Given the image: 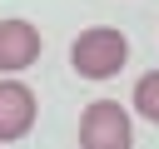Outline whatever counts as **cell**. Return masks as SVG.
<instances>
[{
	"mask_svg": "<svg viewBox=\"0 0 159 149\" xmlns=\"http://www.w3.org/2000/svg\"><path fill=\"white\" fill-rule=\"evenodd\" d=\"M70 65L80 79H114L124 65H129V35L119 25H89L70 40Z\"/></svg>",
	"mask_w": 159,
	"mask_h": 149,
	"instance_id": "6da1fadb",
	"label": "cell"
},
{
	"mask_svg": "<svg viewBox=\"0 0 159 149\" xmlns=\"http://www.w3.org/2000/svg\"><path fill=\"white\" fill-rule=\"evenodd\" d=\"M80 149H134V119L119 99H89L80 109Z\"/></svg>",
	"mask_w": 159,
	"mask_h": 149,
	"instance_id": "7a4b0ae2",
	"label": "cell"
},
{
	"mask_svg": "<svg viewBox=\"0 0 159 149\" xmlns=\"http://www.w3.org/2000/svg\"><path fill=\"white\" fill-rule=\"evenodd\" d=\"M35 114H40L35 89H30L25 79H0V144L25 139V134L35 129Z\"/></svg>",
	"mask_w": 159,
	"mask_h": 149,
	"instance_id": "3957f363",
	"label": "cell"
},
{
	"mask_svg": "<svg viewBox=\"0 0 159 149\" xmlns=\"http://www.w3.org/2000/svg\"><path fill=\"white\" fill-rule=\"evenodd\" d=\"M45 55V35L30 20H0V74H20Z\"/></svg>",
	"mask_w": 159,
	"mask_h": 149,
	"instance_id": "277c9868",
	"label": "cell"
},
{
	"mask_svg": "<svg viewBox=\"0 0 159 149\" xmlns=\"http://www.w3.org/2000/svg\"><path fill=\"white\" fill-rule=\"evenodd\" d=\"M134 114L139 119H149V124H159V70H144L139 79H134Z\"/></svg>",
	"mask_w": 159,
	"mask_h": 149,
	"instance_id": "5b68a950",
	"label": "cell"
}]
</instances>
